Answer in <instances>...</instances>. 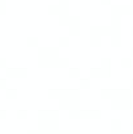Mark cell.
Instances as JSON below:
<instances>
[{
	"label": "cell",
	"mask_w": 133,
	"mask_h": 134,
	"mask_svg": "<svg viewBox=\"0 0 133 134\" xmlns=\"http://www.w3.org/2000/svg\"><path fill=\"white\" fill-rule=\"evenodd\" d=\"M131 65H132V59H131V57H123V59H121V66L129 68Z\"/></svg>",
	"instance_id": "cell-1"
},
{
	"label": "cell",
	"mask_w": 133,
	"mask_h": 134,
	"mask_svg": "<svg viewBox=\"0 0 133 134\" xmlns=\"http://www.w3.org/2000/svg\"><path fill=\"white\" fill-rule=\"evenodd\" d=\"M78 76H80V69H78V68H71V69H69V77L77 78Z\"/></svg>",
	"instance_id": "cell-2"
},
{
	"label": "cell",
	"mask_w": 133,
	"mask_h": 134,
	"mask_svg": "<svg viewBox=\"0 0 133 134\" xmlns=\"http://www.w3.org/2000/svg\"><path fill=\"white\" fill-rule=\"evenodd\" d=\"M90 86V80L89 78H81L80 80V87L81 89H88Z\"/></svg>",
	"instance_id": "cell-3"
},
{
	"label": "cell",
	"mask_w": 133,
	"mask_h": 134,
	"mask_svg": "<svg viewBox=\"0 0 133 134\" xmlns=\"http://www.w3.org/2000/svg\"><path fill=\"white\" fill-rule=\"evenodd\" d=\"M69 43V38L67 37V38H64V37H61V38H59V44L61 46V47H67Z\"/></svg>",
	"instance_id": "cell-4"
},
{
	"label": "cell",
	"mask_w": 133,
	"mask_h": 134,
	"mask_svg": "<svg viewBox=\"0 0 133 134\" xmlns=\"http://www.w3.org/2000/svg\"><path fill=\"white\" fill-rule=\"evenodd\" d=\"M100 4H103V5H108V4H111V0H100Z\"/></svg>",
	"instance_id": "cell-5"
},
{
	"label": "cell",
	"mask_w": 133,
	"mask_h": 134,
	"mask_svg": "<svg viewBox=\"0 0 133 134\" xmlns=\"http://www.w3.org/2000/svg\"><path fill=\"white\" fill-rule=\"evenodd\" d=\"M132 86H133V80H132Z\"/></svg>",
	"instance_id": "cell-6"
}]
</instances>
